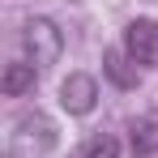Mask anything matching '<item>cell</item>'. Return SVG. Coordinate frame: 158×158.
<instances>
[{
	"mask_svg": "<svg viewBox=\"0 0 158 158\" xmlns=\"http://www.w3.org/2000/svg\"><path fill=\"white\" fill-rule=\"evenodd\" d=\"M60 52H64V34H60V26H56L52 17H30L26 26H22V56L17 60L34 64L39 73H47L56 60H60Z\"/></svg>",
	"mask_w": 158,
	"mask_h": 158,
	"instance_id": "6da1fadb",
	"label": "cell"
},
{
	"mask_svg": "<svg viewBox=\"0 0 158 158\" xmlns=\"http://www.w3.org/2000/svg\"><path fill=\"white\" fill-rule=\"evenodd\" d=\"M132 154H137V158L158 154V111L132 120Z\"/></svg>",
	"mask_w": 158,
	"mask_h": 158,
	"instance_id": "52a82bcc",
	"label": "cell"
},
{
	"mask_svg": "<svg viewBox=\"0 0 158 158\" xmlns=\"http://www.w3.org/2000/svg\"><path fill=\"white\" fill-rule=\"evenodd\" d=\"M73 158H120V141L111 132H94L73 150Z\"/></svg>",
	"mask_w": 158,
	"mask_h": 158,
	"instance_id": "ba28073f",
	"label": "cell"
},
{
	"mask_svg": "<svg viewBox=\"0 0 158 158\" xmlns=\"http://www.w3.org/2000/svg\"><path fill=\"white\" fill-rule=\"evenodd\" d=\"M60 107L69 115H90L98 107V81L90 73H69L60 81Z\"/></svg>",
	"mask_w": 158,
	"mask_h": 158,
	"instance_id": "277c9868",
	"label": "cell"
},
{
	"mask_svg": "<svg viewBox=\"0 0 158 158\" xmlns=\"http://www.w3.org/2000/svg\"><path fill=\"white\" fill-rule=\"evenodd\" d=\"M103 73H107V81L120 85V90H132V85H137V64L124 56V47H111V52L103 56Z\"/></svg>",
	"mask_w": 158,
	"mask_h": 158,
	"instance_id": "8992f818",
	"label": "cell"
},
{
	"mask_svg": "<svg viewBox=\"0 0 158 158\" xmlns=\"http://www.w3.org/2000/svg\"><path fill=\"white\" fill-rule=\"evenodd\" d=\"M39 85V69L26 64V60H13V64H4V77H0V90L9 94V98H17V94H26Z\"/></svg>",
	"mask_w": 158,
	"mask_h": 158,
	"instance_id": "5b68a950",
	"label": "cell"
},
{
	"mask_svg": "<svg viewBox=\"0 0 158 158\" xmlns=\"http://www.w3.org/2000/svg\"><path fill=\"white\" fill-rule=\"evenodd\" d=\"M124 56L137 69H158V22L154 17H137L124 26Z\"/></svg>",
	"mask_w": 158,
	"mask_h": 158,
	"instance_id": "3957f363",
	"label": "cell"
},
{
	"mask_svg": "<svg viewBox=\"0 0 158 158\" xmlns=\"http://www.w3.org/2000/svg\"><path fill=\"white\" fill-rule=\"evenodd\" d=\"M56 145V124L43 111H30L13 124V141H9V158H47Z\"/></svg>",
	"mask_w": 158,
	"mask_h": 158,
	"instance_id": "7a4b0ae2",
	"label": "cell"
}]
</instances>
